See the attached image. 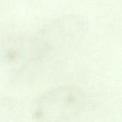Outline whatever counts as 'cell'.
I'll return each mask as SVG.
<instances>
[{"mask_svg":"<svg viewBox=\"0 0 122 122\" xmlns=\"http://www.w3.org/2000/svg\"><path fill=\"white\" fill-rule=\"evenodd\" d=\"M88 30V19L81 14H70L56 18L28 40L26 54L32 62L41 61L75 46L85 37Z\"/></svg>","mask_w":122,"mask_h":122,"instance_id":"1","label":"cell"},{"mask_svg":"<svg viewBox=\"0 0 122 122\" xmlns=\"http://www.w3.org/2000/svg\"><path fill=\"white\" fill-rule=\"evenodd\" d=\"M85 103L83 90L75 85H59L41 94L32 105L36 122H69L82 111Z\"/></svg>","mask_w":122,"mask_h":122,"instance_id":"2","label":"cell"}]
</instances>
